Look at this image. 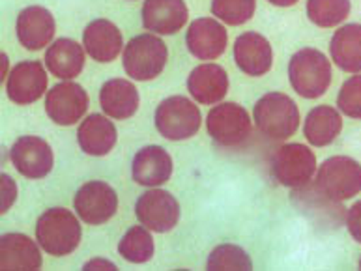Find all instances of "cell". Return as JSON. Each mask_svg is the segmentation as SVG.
<instances>
[{
  "label": "cell",
  "instance_id": "obj_33",
  "mask_svg": "<svg viewBox=\"0 0 361 271\" xmlns=\"http://www.w3.org/2000/svg\"><path fill=\"white\" fill-rule=\"evenodd\" d=\"M346 228L357 244H361V201L352 204L350 210L346 212Z\"/></svg>",
  "mask_w": 361,
  "mask_h": 271
},
{
  "label": "cell",
  "instance_id": "obj_37",
  "mask_svg": "<svg viewBox=\"0 0 361 271\" xmlns=\"http://www.w3.org/2000/svg\"><path fill=\"white\" fill-rule=\"evenodd\" d=\"M360 270H361V258H360Z\"/></svg>",
  "mask_w": 361,
  "mask_h": 271
},
{
  "label": "cell",
  "instance_id": "obj_8",
  "mask_svg": "<svg viewBox=\"0 0 361 271\" xmlns=\"http://www.w3.org/2000/svg\"><path fill=\"white\" fill-rule=\"evenodd\" d=\"M208 135L221 146H240L251 137V118L247 111L238 103H221L206 116Z\"/></svg>",
  "mask_w": 361,
  "mask_h": 271
},
{
  "label": "cell",
  "instance_id": "obj_17",
  "mask_svg": "<svg viewBox=\"0 0 361 271\" xmlns=\"http://www.w3.org/2000/svg\"><path fill=\"white\" fill-rule=\"evenodd\" d=\"M140 15L146 30L171 36L180 32L188 23L189 10L183 0H145Z\"/></svg>",
  "mask_w": 361,
  "mask_h": 271
},
{
  "label": "cell",
  "instance_id": "obj_26",
  "mask_svg": "<svg viewBox=\"0 0 361 271\" xmlns=\"http://www.w3.org/2000/svg\"><path fill=\"white\" fill-rule=\"evenodd\" d=\"M341 130H343L341 113L329 105L314 107L303 122V135L309 144L318 148L331 144L341 135Z\"/></svg>",
  "mask_w": 361,
  "mask_h": 271
},
{
  "label": "cell",
  "instance_id": "obj_35",
  "mask_svg": "<svg viewBox=\"0 0 361 271\" xmlns=\"http://www.w3.org/2000/svg\"><path fill=\"white\" fill-rule=\"evenodd\" d=\"M270 4L274 6H279V8H288V6H294L298 4L300 0H268Z\"/></svg>",
  "mask_w": 361,
  "mask_h": 271
},
{
  "label": "cell",
  "instance_id": "obj_11",
  "mask_svg": "<svg viewBox=\"0 0 361 271\" xmlns=\"http://www.w3.org/2000/svg\"><path fill=\"white\" fill-rule=\"evenodd\" d=\"M87 108L88 94L77 82H59L45 96V113L59 125L77 124L85 116Z\"/></svg>",
  "mask_w": 361,
  "mask_h": 271
},
{
  "label": "cell",
  "instance_id": "obj_22",
  "mask_svg": "<svg viewBox=\"0 0 361 271\" xmlns=\"http://www.w3.org/2000/svg\"><path fill=\"white\" fill-rule=\"evenodd\" d=\"M39 247L25 234H4L0 238V270H39Z\"/></svg>",
  "mask_w": 361,
  "mask_h": 271
},
{
  "label": "cell",
  "instance_id": "obj_9",
  "mask_svg": "<svg viewBox=\"0 0 361 271\" xmlns=\"http://www.w3.org/2000/svg\"><path fill=\"white\" fill-rule=\"evenodd\" d=\"M73 208L81 221L97 227L107 222L118 210V195L107 182H88L81 185L73 198Z\"/></svg>",
  "mask_w": 361,
  "mask_h": 271
},
{
  "label": "cell",
  "instance_id": "obj_13",
  "mask_svg": "<svg viewBox=\"0 0 361 271\" xmlns=\"http://www.w3.org/2000/svg\"><path fill=\"white\" fill-rule=\"evenodd\" d=\"M47 90V71L38 60H27L10 71L6 82L8 98L17 105H30L38 101Z\"/></svg>",
  "mask_w": 361,
  "mask_h": 271
},
{
  "label": "cell",
  "instance_id": "obj_7",
  "mask_svg": "<svg viewBox=\"0 0 361 271\" xmlns=\"http://www.w3.org/2000/svg\"><path fill=\"white\" fill-rule=\"evenodd\" d=\"M317 172V158L313 150L303 144L290 142L277 148L271 158V174L285 187H303L313 179Z\"/></svg>",
  "mask_w": 361,
  "mask_h": 271
},
{
  "label": "cell",
  "instance_id": "obj_28",
  "mask_svg": "<svg viewBox=\"0 0 361 271\" xmlns=\"http://www.w3.org/2000/svg\"><path fill=\"white\" fill-rule=\"evenodd\" d=\"M350 0H307L309 21L320 28H334L350 15Z\"/></svg>",
  "mask_w": 361,
  "mask_h": 271
},
{
  "label": "cell",
  "instance_id": "obj_3",
  "mask_svg": "<svg viewBox=\"0 0 361 271\" xmlns=\"http://www.w3.org/2000/svg\"><path fill=\"white\" fill-rule=\"evenodd\" d=\"M81 236L79 219L66 208H51L39 215L36 225L39 247L53 256L71 255L81 244Z\"/></svg>",
  "mask_w": 361,
  "mask_h": 271
},
{
  "label": "cell",
  "instance_id": "obj_21",
  "mask_svg": "<svg viewBox=\"0 0 361 271\" xmlns=\"http://www.w3.org/2000/svg\"><path fill=\"white\" fill-rule=\"evenodd\" d=\"M116 139H118L116 127L109 120V116H103V114L87 116V120H82L77 131V142L81 150L94 158L107 156L116 144Z\"/></svg>",
  "mask_w": 361,
  "mask_h": 271
},
{
  "label": "cell",
  "instance_id": "obj_30",
  "mask_svg": "<svg viewBox=\"0 0 361 271\" xmlns=\"http://www.w3.org/2000/svg\"><path fill=\"white\" fill-rule=\"evenodd\" d=\"M206 267L216 270H251L253 262L242 247L232 244H223L212 251L206 262Z\"/></svg>",
  "mask_w": 361,
  "mask_h": 271
},
{
  "label": "cell",
  "instance_id": "obj_24",
  "mask_svg": "<svg viewBox=\"0 0 361 271\" xmlns=\"http://www.w3.org/2000/svg\"><path fill=\"white\" fill-rule=\"evenodd\" d=\"M85 51L75 39L60 38L49 45L45 53V65L51 75L62 81H71L81 75L85 68Z\"/></svg>",
  "mask_w": 361,
  "mask_h": 271
},
{
  "label": "cell",
  "instance_id": "obj_27",
  "mask_svg": "<svg viewBox=\"0 0 361 271\" xmlns=\"http://www.w3.org/2000/svg\"><path fill=\"white\" fill-rule=\"evenodd\" d=\"M154 253H156L154 238L145 225L131 227L118 241V255L131 264H145L152 260Z\"/></svg>",
  "mask_w": 361,
  "mask_h": 271
},
{
  "label": "cell",
  "instance_id": "obj_32",
  "mask_svg": "<svg viewBox=\"0 0 361 271\" xmlns=\"http://www.w3.org/2000/svg\"><path fill=\"white\" fill-rule=\"evenodd\" d=\"M0 187H2V202H0V212L6 213L11 208V204L16 202L17 196V185L16 182L8 176V174H2L0 176Z\"/></svg>",
  "mask_w": 361,
  "mask_h": 271
},
{
  "label": "cell",
  "instance_id": "obj_16",
  "mask_svg": "<svg viewBox=\"0 0 361 271\" xmlns=\"http://www.w3.org/2000/svg\"><path fill=\"white\" fill-rule=\"evenodd\" d=\"M234 60L245 75L262 77L274 65V49L262 34L245 32L234 44Z\"/></svg>",
  "mask_w": 361,
  "mask_h": 271
},
{
  "label": "cell",
  "instance_id": "obj_6",
  "mask_svg": "<svg viewBox=\"0 0 361 271\" xmlns=\"http://www.w3.org/2000/svg\"><path fill=\"white\" fill-rule=\"evenodd\" d=\"M156 130L169 141H185L199 133L202 116L199 107L183 96L163 99L156 111Z\"/></svg>",
  "mask_w": 361,
  "mask_h": 271
},
{
  "label": "cell",
  "instance_id": "obj_18",
  "mask_svg": "<svg viewBox=\"0 0 361 271\" xmlns=\"http://www.w3.org/2000/svg\"><path fill=\"white\" fill-rule=\"evenodd\" d=\"M131 174L135 184L157 187L173 176V158L161 146H145L135 153L131 163Z\"/></svg>",
  "mask_w": 361,
  "mask_h": 271
},
{
  "label": "cell",
  "instance_id": "obj_4",
  "mask_svg": "<svg viewBox=\"0 0 361 271\" xmlns=\"http://www.w3.org/2000/svg\"><path fill=\"white\" fill-rule=\"evenodd\" d=\"M314 189L328 202L354 198L361 191V165L348 156H334L318 167Z\"/></svg>",
  "mask_w": 361,
  "mask_h": 271
},
{
  "label": "cell",
  "instance_id": "obj_14",
  "mask_svg": "<svg viewBox=\"0 0 361 271\" xmlns=\"http://www.w3.org/2000/svg\"><path fill=\"white\" fill-rule=\"evenodd\" d=\"M185 45L195 58L216 60L225 53L228 45V32L216 19L200 17L189 25L185 32Z\"/></svg>",
  "mask_w": 361,
  "mask_h": 271
},
{
  "label": "cell",
  "instance_id": "obj_20",
  "mask_svg": "<svg viewBox=\"0 0 361 271\" xmlns=\"http://www.w3.org/2000/svg\"><path fill=\"white\" fill-rule=\"evenodd\" d=\"M188 90L197 103H219L228 92V73L217 64L197 65L188 77Z\"/></svg>",
  "mask_w": 361,
  "mask_h": 271
},
{
  "label": "cell",
  "instance_id": "obj_34",
  "mask_svg": "<svg viewBox=\"0 0 361 271\" xmlns=\"http://www.w3.org/2000/svg\"><path fill=\"white\" fill-rule=\"evenodd\" d=\"M82 270H118L116 267V264L111 260H103V258H94V260H88L85 266H82Z\"/></svg>",
  "mask_w": 361,
  "mask_h": 271
},
{
  "label": "cell",
  "instance_id": "obj_15",
  "mask_svg": "<svg viewBox=\"0 0 361 271\" xmlns=\"http://www.w3.org/2000/svg\"><path fill=\"white\" fill-rule=\"evenodd\" d=\"M17 39L28 51H39L51 45L54 38L53 13L44 6H28L17 17Z\"/></svg>",
  "mask_w": 361,
  "mask_h": 271
},
{
  "label": "cell",
  "instance_id": "obj_31",
  "mask_svg": "<svg viewBox=\"0 0 361 271\" xmlns=\"http://www.w3.org/2000/svg\"><path fill=\"white\" fill-rule=\"evenodd\" d=\"M337 107L346 116L361 120V75H354L343 82L337 96Z\"/></svg>",
  "mask_w": 361,
  "mask_h": 271
},
{
  "label": "cell",
  "instance_id": "obj_36",
  "mask_svg": "<svg viewBox=\"0 0 361 271\" xmlns=\"http://www.w3.org/2000/svg\"><path fill=\"white\" fill-rule=\"evenodd\" d=\"M0 58H2V77L6 75V70H8V56H6L4 53H2V56H0Z\"/></svg>",
  "mask_w": 361,
  "mask_h": 271
},
{
  "label": "cell",
  "instance_id": "obj_1",
  "mask_svg": "<svg viewBox=\"0 0 361 271\" xmlns=\"http://www.w3.org/2000/svg\"><path fill=\"white\" fill-rule=\"evenodd\" d=\"M288 79L302 98H320L331 84V60L313 47L300 49L288 62Z\"/></svg>",
  "mask_w": 361,
  "mask_h": 271
},
{
  "label": "cell",
  "instance_id": "obj_23",
  "mask_svg": "<svg viewBox=\"0 0 361 271\" xmlns=\"http://www.w3.org/2000/svg\"><path fill=\"white\" fill-rule=\"evenodd\" d=\"M99 105L109 118L128 120L139 111V90L126 79H111L99 90Z\"/></svg>",
  "mask_w": 361,
  "mask_h": 271
},
{
  "label": "cell",
  "instance_id": "obj_19",
  "mask_svg": "<svg viewBox=\"0 0 361 271\" xmlns=\"http://www.w3.org/2000/svg\"><path fill=\"white\" fill-rule=\"evenodd\" d=\"M82 45L92 58L99 64L113 62L124 47V38L120 28L109 19L92 21L82 32Z\"/></svg>",
  "mask_w": 361,
  "mask_h": 271
},
{
  "label": "cell",
  "instance_id": "obj_10",
  "mask_svg": "<svg viewBox=\"0 0 361 271\" xmlns=\"http://www.w3.org/2000/svg\"><path fill=\"white\" fill-rule=\"evenodd\" d=\"M135 215L152 232H171L180 221V204L169 191L154 187L139 196Z\"/></svg>",
  "mask_w": 361,
  "mask_h": 271
},
{
  "label": "cell",
  "instance_id": "obj_25",
  "mask_svg": "<svg viewBox=\"0 0 361 271\" xmlns=\"http://www.w3.org/2000/svg\"><path fill=\"white\" fill-rule=\"evenodd\" d=\"M329 54L337 68L346 73H361V25L341 27L329 42Z\"/></svg>",
  "mask_w": 361,
  "mask_h": 271
},
{
  "label": "cell",
  "instance_id": "obj_5",
  "mask_svg": "<svg viewBox=\"0 0 361 271\" xmlns=\"http://www.w3.org/2000/svg\"><path fill=\"white\" fill-rule=\"evenodd\" d=\"M169 60V49L161 38L154 32L139 34L124 47L122 65L126 75L135 81H152L161 75Z\"/></svg>",
  "mask_w": 361,
  "mask_h": 271
},
{
  "label": "cell",
  "instance_id": "obj_29",
  "mask_svg": "<svg viewBox=\"0 0 361 271\" xmlns=\"http://www.w3.org/2000/svg\"><path fill=\"white\" fill-rule=\"evenodd\" d=\"M255 10L257 0H212V13L231 27H240L251 21Z\"/></svg>",
  "mask_w": 361,
  "mask_h": 271
},
{
  "label": "cell",
  "instance_id": "obj_2",
  "mask_svg": "<svg viewBox=\"0 0 361 271\" xmlns=\"http://www.w3.org/2000/svg\"><path fill=\"white\" fill-rule=\"evenodd\" d=\"M255 125L270 141H286L300 127V111L286 94L268 92L255 103Z\"/></svg>",
  "mask_w": 361,
  "mask_h": 271
},
{
  "label": "cell",
  "instance_id": "obj_12",
  "mask_svg": "<svg viewBox=\"0 0 361 271\" xmlns=\"http://www.w3.org/2000/svg\"><path fill=\"white\" fill-rule=\"evenodd\" d=\"M10 161L19 174L30 179L45 178L53 170V150L39 137L27 135L17 139L10 150Z\"/></svg>",
  "mask_w": 361,
  "mask_h": 271
}]
</instances>
